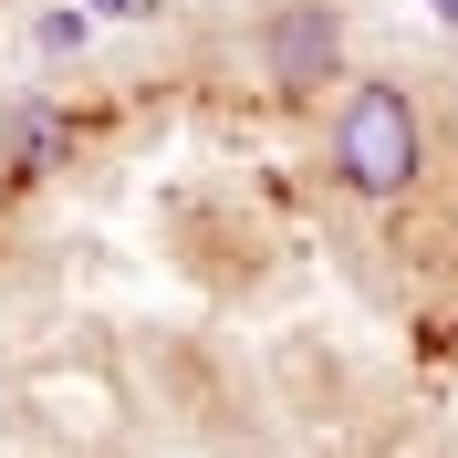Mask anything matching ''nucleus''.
<instances>
[{
  "mask_svg": "<svg viewBox=\"0 0 458 458\" xmlns=\"http://www.w3.org/2000/svg\"><path fill=\"white\" fill-rule=\"evenodd\" d=\"M334 177L365 208L406 199V188L428 177V114H417L406 84H354L344 94V114H334Z\"/></svg>",
  "mask_w": 458,
  "mask_h": 458,
  "instance_id": "nucleus-1",
  "label": "nucleus"
},
{
  "mask_svg": "<svg viewBox=\"0 0 458 458\" xmlns=\"http://www.w3.org/2000/svg\"><path fill=\"white\" fill-rule=\"evenodd\" d=\"M344 63V11L334 0H282L271 11V31H260V73L282 94H323Z\"/></svg>",
  "mask_w": 458,
  "mask_h": 458,
  "instance_id": "nucleus-2",
  "label": "nucleus"
},
{
  "mask_svg": "<svg viewBox=\"0 0 458 458\" xmlns=\"http://www.w3.org/2000/svg\"><path fill=\"white\" fill-rule=\"evenodd\" d=\"M63 146H73V125H63L53 105H11V125H0V167H11V177L63 167Z\"/></svg>",
  "mask_w": 458,
  "mask_h": 458,
  "instance_id": "nucleus-3",
  "label": "nucleus"
},
{
  "mask_svg": "<svg viewBox=\"0 0 458 458\" xmlns=\"http://www.w3.org/2000/svg\"><path fill=\"white\" fill-rule=\"evenodd\" d=\"M31 42H42V53H84V42H94V11H84V0H73V11H42V21H31Z\"/></svg>",
  "mask_w": 458,
  "mask_h": 458,
  "instance_id": "nucleus-4",
  "label": "nucleus"
},
{
  "mask_svg": "<svg viewBox=\"0 0 458 458\" xmlns=\"http://www.w3.org/2000/svg\"><path fill=\"white\" fill-rule=\"evenodd\" d=\"M428 11H437V21H448V31H458V0H428Z\"/></svg>",
  "mask_w": 458,
  "mask_h": 458,
  "instance_id": "nucleus-5",
  "label": "nucleus"
},
{
  "mask_svg": "<svg viewBox=\"0 0 458 458\" xmlns=\"http://www.w3.org/2000/svg\"><path fill=\"white\" fill-rule=\"evenodd\" d=\"M84 11H136V0H84Z\"/></svg>",
  "mask_w": 458,
  "mask_h": 458,
  "instance_id": "nucleus-6",
  "label": "nucleus"
}]
</instances>
